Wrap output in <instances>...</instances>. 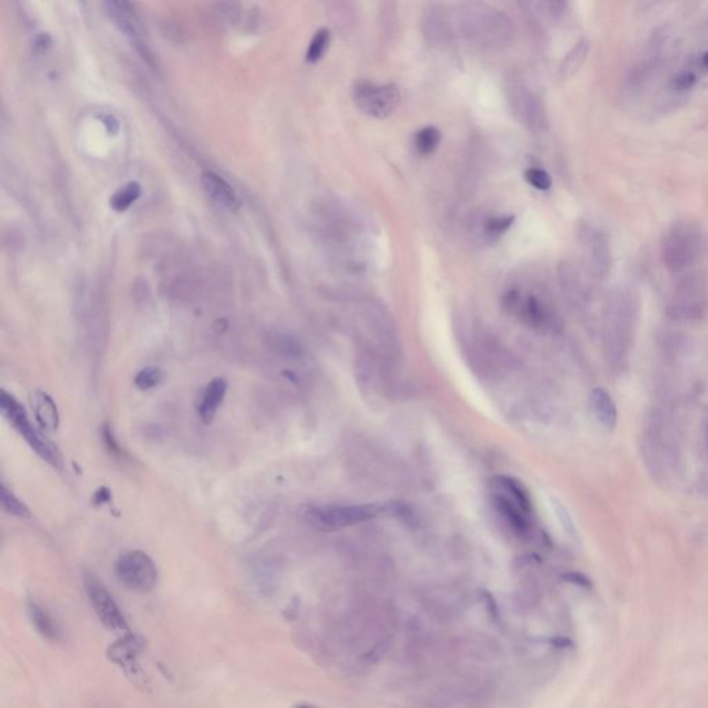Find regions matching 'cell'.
<instances>
[{"label": "cell", "mask_w": 708, "mask_h": 708, "mask_svg": "<svg viewBox=\"0 0 708 708\" xmlns=\"http://www.w3.org/2000/svg\"><path fill=\"white\" fill-rule=\"evenodd\" d=\"M636 315L638 299L628 288L619 287L608 296L603 313V342L608 361L615 368L627 361Z\"/></svg>", "instance_id": "obj_1"}, {"label": "cell", "mask_w": 708, "mask_h": 708, "mask_svg": "<svg viewBox=\"0 0 708 708\" xmlns=\"http://www.w3.org/2000/svg\"><path fill=\"white\" fill-rule=\"evenodd\" d=\"M0 409L4 418L43 461L56 469H63V457L57 446L42 433V429L32 425L25 408L11 394L1 392Z\"/></svg>", "instance_id": "obj_2"}, {"label": "cell", "mask_w": 708, "mask_h": 708, "mask_svg": "<svg viewBox=\"0 0 708 708\" xmlns=\"http://www.w3.org/2000/svg\"><path fill=\"white\" fill-rule=\"evenodd\" d=\"M461 25L469 39L483 46L504 45L512 35L511 21L505 14L485 4H468Z\"/></svg>", "instance_id": "obj_3"}, {"label": "cell", "mask_w": 708, "mask_h": 708, "mask_svg": "<svg viewBox=\"0 0 708 708\" xmlns=\"http://www.w3.org/2000/svg\"><path fill=\"white\" fill-rule=\"evenodd\" d=\"M702 248L699 229L689 222L672 226L661 241V260L671 273H684L698 259Z\"/></svg>", "instance_id": "obj_4"}, {"label": "cell", "mask_w": 708, "mask_h": 708, "mask_svg": "<svg viewBox=\"0 0 708 708\" xmlns=\"http://www.w3.org/2000/svg\"><path fill=\"white\" fill-rule=\"evenodd\" d=\"M385 512V505H345V506H309L303 512V520L318 532H336L345 527L367 522Z\"/></svg>", "instance_id": "obj_5"}, {"label": "cell", "mask_w": 708, "mask_h": 708, "mask_svg": "<svg viewBox=\"0 0 708 708\" xmlns=\"http://www.w3.org/2000/svg\"><path fill=\"white\" fill-rule=\"evenodd\" d=\"M115 574L125 588L140 594L153 591L158 582L157 566L146 552L123 553L115 563Z\"/></svg>", "instance_id": "obj_6"}, {"label": "cell", "mask_w": 708, "mask_h": 708, "mask_svg": "<svg viewBox=\"0 0 708 708\" xmlns=\"http://www.w3.org/2000/svg\"><path fill=\"white\" fill-rule=\"evenodd\" d=\"M707 308V289L702 277H684L671 295L670 315L678 319L693 321L705 315Z\"/></svg>", "instance_id": "obj_7"}, {"label": "cell", "mask_w": 708, "mask_h": 708, "mask_svg": "<svg viewBox=\"0 0 708 708\" xmlns=\"http://www.w3.org/2000/svg\"><path fill=\"white\" fill-rule=\"evenodd\" d=\"M83 585L87 599L104 627L122 635L129 633V624L105 585L91 573H84Z\"/></svg>", "instance_id": "obj_8"}, {"label": "cell", "mask_w": 708, "mask_h": 708, "mask_svg": "<svg viewBox=\"0 0 708 708\" xmlns=\"http://www.w3.org/2000/svg\"><path fill=\"white\" fill-rule=\"evenodd\" d=\"M354 101L367 115L385 119L400 104V91L396 84H374L361 82L354 87Z\"/></svg>", "instance_id": "obj_9"}, {"label": "cell", "mask_w": 708, "mask_h": 708, "mask_svg": "<svg viewBox=\"0 0 708 708\" xmlns=\"http://www.w3.org/2000/svg\"><path fill=\"white\" fill-rule=\"evenodd\" d=\"M581 245L585 252L587 266L596 278H605L612 269V245L605 232L587 226L581 230Z\"/></svg>", "instance_id": "obj_10"}, {"label": "cell", "mask_w": 708, "mask_h": 708, "mask_svg": "<svg viewBox=\"0 0 708 708\" xmlns=\"http://www.w3.org/2000/svg\"><path fill=\"white\" fill-rule=\"evenodd\" d=\"M143 647H144L143 640L139 636L129 632L122 635L119 640L112 643L107 651L108 658L114 661L116 665H119L136 685H144L146 678L137 661V657L143 651Z\"/></svg>", "instance_id": "obj_11"}, {"label": "cell", "mask_w": 708, "mask_h": 708, "mask_svg": "<svg viewBox=\"0 0 708 708\" xmlns=\"http://www.w3.org/2000/svg\"><path fill=\"white\" fill-rule=\"evenodd\" d=\"M505 305L509 309L518 310L520 318L536 329L548 328L553 322V315L550 309L534 295L522 298L518 291H511L505 296Z\"/></svg>", "instance_id": "obj_12"}, {"label": "cell", "mask_w": 708, "mask_h": 708, "mask_svg": "<svg viewBox=\"0 0 708 708\" xmlns=\"http://www.w3.org/2000/svg\"><path fill=\"white\" fill-rule=\"evenodd\" d=\"M511 101L516 115L527 123L529 128L540 129L545 123V114L540 100L527 90L525 86H515L512 89Z\"/></svg>", "instance_id": "obj_13"}, {"label": "cell", "mask_w": 708, "mask_h": 708, "mask_svg": "<svg viewBox=\"0 0 708 708\" xmlns=\"http://www.w3.org/2000/svg\"><path fill=\"white\" fill-rule=\"evenodd\" d=\"M588 407L592 419L601 429L610 432L616 428L617 423L616 402L605 389L598 388L591 392L588 398Z\"/></svg>", "instance_id": "obj_14"}, {"label": "cell", "mask_w": 708, "mask_h": 708, "mask_svg": "<svg viewBox=\"0 0 708 708\" xmlns=\"http://www.w3.org/2000/svg\"><path fill=\"white\" fill-rule=\"evenodd\" d=\"M492 506L495 512L505 520V523L519 536L529 533L532 526V515L523 511L518 504L508 499L506 497L494 492Z\"/></svg>", "instance_id": "obj_15"}, {"label": "cell", "mask_w": 708, "mask_h": 708, "mask_svg": "<svg viewBox=\"0 0 708 708\" xmlns=\"http://www.w3.org/2000/svg\"><path fill=\"white\" fill-rule=\"evenodd\" d=\"M226 393H227V382L223 378H216L211 381L209 385L205 388L197 405L198 416L205 425L213 422L216 412L226 397Z\"/></svg>", "instance_id": "obj_16"}, {"label": "cell", "mask_w": 708, "mask_h": 708, "mask_svg": "<svg viewBox=\"0 0 708 708\" xmlns=\"http://www.w3.org/2000/svg\"><path fill=\"white\" fill-rule=\"evenodd\" d=\"M31 407L38 426L45 432H54L60 423V415L54 400L42 391L31 394Z\"/></svg>", "instance_id": "obj_17"}, {"label": "cell", "mask_w": 708, "mask_h": 708, "mask_svg": "<svg viewBox=\"0 0 708 708\" xmlns=\"http://www.w3.org/2000/svg\"><path fill=\"white\" fill-rule=\"evenodd\" d=\"M202 183H204V187H205L208 195L220 208H226V209H236L238 208L239 202H238L236 191L219 174H216L213 172H205L202 174Z\"/></svg>", "instance_id": "obj_18"}, {"label": "cell", "mask_w": 708, "mask_h": 708, "mask_svg": "<svg viewBox=\"0 0 708 708\" xmlns=\"http://www.w3.org/2000/svg\"><path fill=\"white\" fill-rule=\"evenodd\" d=\"M492 492L501 494L508 499L518 504L527 513H533L532 499L527 492V488L516 479L509 476H495L492 479Z\"/></svg>", "instance_id": "obj_19"}, {"label": "cell", "mask_w": 708, "mask_h": 708, "mask_svg": "<svg viewBox=\"0 0 708 708\" xmlns=\"http://www.w3.org/2000/svg\"><path fill=\"white\" fill-rule=\"evenodd\" d=\"M27 608L32 626L43 638L52 642H57L61 639L63 635L57 622L40 603H38L36 601H29Z\"/></svg>", "instance_id": "obj_20"}, {"label": "cell", "mask_w": 708, "mask_h": 708, "mask_svg": "<svg viewBox=\"0 0 708 708\" xmlns=\"http://www.w3.org/2000/svg\"><path fill=\"white\" fill-rule=\"evenodd\" d=\"M107 13L110 18L115 21V24L123 31L126 35L137 36V22L135 20V13L130 8L129 3H121V1H110L105 3Z\"/></svg>", "instance_id": "obj_21"}, {"label": "cell", "mask_w": 708, "mask_h": 708, "mask_svg": "<svg viewBox=\"0 0 708 708\" xmlns=\"http://www.w3.org/2000/svg\"><path fill=\"white\" fill-rule=\"evenodd\" d=\"M140 194H142V187L136 181L128 183L126 186H123L121 190H118L114 194V197L111 198V206L116 212H123L132 204L136 202V199L140 197Z\"/></svg>", "instance_id": "obj_22"}, {"label": "cell", "mask_w": 708, "mask_h": 708, "mask_svg": "<svg viewBox=\"0 0 708 708\" xmlns=\"http://www.w3.org/2000/svg\"><path fill=\"white\" fill-rule=\"evenodd\" d=\"M414 143H415V149L419 154L429 156V154L435 153L439 147L440 132L433 126L423 128L415 135Z\"/></svg>", "instance_id": "obj_23"}, {"label": "cell", "mask_w": 708, "mask_h": 708, "mask_svg": "<svg viewBox=\"0 0 708 708\" xmlns=\"http://www.w3.org/2000/svg\"><path fill=\"white\" fill-rule=\"evenodd\" d=\"M588 54V42L587 40H581L580 43H577V46L566 56L562 67H560V74L563 77H570L573 75L584 63L585 57Z\"/></svg>", "instance_id": "obj_24"}, {"label": "cell", "mask_w": 708, "mask_h": 708, "mask_svg": "<svg viewBox=\"0 0 708 708\" xmlns=\"http://www.w3.org/2000/svg\"><path fill=\"white\" fill-rule=\"evenodd\" d=\"M0 502H1L3 511L11 516L29 518V515H31L27 505L20 498H17L4 484H1V490H0Z\"/></svg>", "instance_id": "obj_25"}, {"label": "cell", "mask_w": 708, "mask_h": 708, "mask_svg": "<svg viewBox=\"0 0 708 708\" xmlns=\"http://www.w3.org/2000/svg\"><path fill=\"white\" fill-rule=\"evenodd\" d=\"M329 40H331V35H329V31L325 29V28H321L315 32L312 42H310V46L308 49V53H306V60L309 63H317L325 53V50L328 49V45H329Z\"/></svg>", "instance_id": "obj_26"}, {"label": "cell", "mask_w": 708, "mask_h": 708, "mask_svg": "<svg viewBox=\"0 0 708 708\" xmlns=\"http://www.w3.org/2000/svg\"><path fill=\"white\" fill-rule=\"evenodd\" d=\"M163 371L158 367L143 368L135 378V384L140 391H150L157 388L163 381Z\"/></svg>", "instance_id": "obj_27"}, {"label": "cell", "mask_w": 708, "mask_h": 708, "mask_svg": "<svg viewBox=\"0 0 708 708\" xmlns=\"http://www.w3.org/2000/svg\"><path fill=\"white\" fill-rule=\"evenodd\" d=\"M552 508H553V512L559 520V523L562 525V529L566 532V534L574 540H577V529L574 526V522L571 519V516L568 515L567 509L562 505L560 501L557 499H553L552 498Z\"/></svg>", "instance_id": "obj_28"}, {"label": "cell", "mask_w": 708, "mask_h": 708, "mask_svg": "<svg viewBox=\"0 0 708 708\" xmlns=\"http://www.w3.org/2000/svg\"><path fill=\"white\" fill-rule=\"evenodd\" d=\"M525 177H526V180L529 181L530 186H533L534 188H537L540 191H547V190L551 188V176L545 170H543V169L532 167V169L526 170Z\"/></svg>", "instance_id": "obj_29"}, {"label": "cell", "mask_w": 708, "mask_h": 708, "mask_svg": "<svg viewBox=\"0 0 708 708\" xmlns=\"http://www.w3.org/2000/svg\"><path fill=\"white\" fill-rule=\"evenodd\" d=\"M698 82V75L693 70H682L672 79V89L677 91L691 90Z\"/></svg>", "instance_id": "obj_30"}, {"label": "cell", "mask_w": 708, "mask_h": 708, "mask_svg": "<svg viewBox=\"0 0 708 708\" xmlns=\"http://www.w3.org/2000/svg\"><path fill=\"white\" fill-rule=\"evenodd\" d=\"M512 222H513V218H504V216L490 219L485 223V232H487V234H491V236L502 234L504 232H506L511 227Z\"/></svg>", "instance_id": "obj_31"}, {"label": "cell", "mask_w": 708, "mask_h": 708, "mask_svg": "<svg viewBox=\"0 0 708 708\" xmlns=\"http://www.w3.org/2000/svg\"><path fill=\"white\" fill-rule=\"evenodd\" d=\"M563 578L567 580L568 582L577 584L580 587H589L591 585L589 580L584 574H580V573H567V574H564Z\"/></svg>", "instance_id": "obj_32"}, {"label": "cell", "mask_w": 708, "mask_h": 708, "mask_svg": "<svg viewBox=\"0 0 708 708\" xmlns=\"http://www.w3.org/2000/svg\"><path fill=\"white\" fill-rule=\"evenodd\" d=\"M103 436H104V440L107 442V447H108L112 453H121L119 446H118V443L115 442V439H114V436H112V432H111V429H110L108 426H105V428L103 429Z\"/></svg>", "instance_id": "obj_33"}, {"label": "cell", "mask_w": 708, "mask_h": 708, "mask_svg": "<svg viewBox=\"0 0 708 708\" xmlns=\"http://www.w3.org/2000/svg\"><path fill=\"white\" fill-rule=\"evenodd\" d=\"M110 499H111V492H110V490H107L105 487H103V488H100V490L94 494L93 502H94L96 505H101V504H107Z\"/></svg>", "instance_id": "obj_34"}, {"label": "cell", "mask_w": 708, "mask_h": 708, "mask_svg": "<svg viewBox=\"0 0 708 708\" xmlns=\"http://www.w3.org/2000/svg\"><path fill=\"white\" fill-rule=\"evenodd\" d=\"M705 444H706V449L708 451V418L706 419V423H705Z\"/></svg>", "instance_id": "obj_35"}, {"label": "cell", "mask_w": 708, "mask_h": 708, "mask_svg": "<svg viewBox=\"0 0 708 708\" xmlns=\"http://www.w3.org/2000/svg\"><path fill=\"white\" fill-rule=\"evenodd\" d=\"M298 708H312V707H308V706H301V707Z\"/></svg>", "instance_id": "obj_36"}]
</instances>
